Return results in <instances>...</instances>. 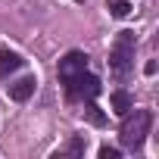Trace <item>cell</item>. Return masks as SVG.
Listing matches in <instances>:
<instances>
[{"mask_svg":"<svg viewBox=\"0 0 159 159\" xmlns=\"http://www.w3.org/2000/svg\"><path fill=\"white\" fill-rule=\"evenodd\" d=\"M150 125H153V112L150 109H128L125 112V122H122V128H119V137H122V143L128 147V150H140V143L147 140V134H150Z\"/></svg>","mask_w":159,"mask_h":159,"instance_id":"6da1fadb","label":"cell"},{"mask_svg":"<svg viewBox=\"0 0 159 159\" xmlns=\"http://www.w3.org/2000/svg\"><path fill=\"white\" fill-rule=\"evenodd\" d=\"M109 69L125 78L134 69V31H119L112 47H109Z\"/></svg>","mask_w":159,"mask_h":159,"instance_id":"7a4b0ae2","label":"cell"},{"mask_svg":"<svg viewBox=\"0 0 159 159\" xmlns=\"http://www.w3.org/2000/svg\"><path fill=\"white\" fill-rule=\"evenodd\" d=\"M62 84H66V97L69 100H94L100 94V78L91 75L88 69L78 72V75H72V78H66Z\"/></svg>","mask_w":159,"mask_h":159,"instance_id":"3957f363","label":"cell"},{"mask_svg":"<svg viewBox=\"0 0 159 159\" xmlns=\"http://www.w3.org/2000/svg\"><path fill=\"white\" fill-rule=\"evenodd\" d=\"M84 69H88V53H81V50H69V53L59 59V81H66V78L84 72Z\"/></svg>","mask_w":159,"mask_h":159,"instance_id":"277c9868","label":"cell"},{"mask_svg":"<svg viewBox=\"0 0 159 159\" xmlns=\"http://www.w3.org/2000/svg\"><path fill=\"white\" fill-rule=\"evenodd\" d=\"M34 88H38V78H34V75H25V78H19L16 84H10V97L19 100V103H25V100L34 94Z\"/></svg>","mask_w":159,"mask_h":159,"instance_id":"5b68a950","label":"cell"},{"mask_svg":"<svg viewBox=\"0 0 159 159\" xmlns=\"http://www.w3.org/2000/svg\"><path fill=\"white\" fill-rule=\"evenodd\" d=\"M22 62H25V59H22L16 50H0V78H7V75L19 72Z\"/></svg>","mask_w":159,"mask_h":159,"instance_id":"8992f818","label":"cell"},{"mask_svg":"<svg viewBox=\"0 0 159 159\" xmlns=\"http://www.w3.org/2000/svg\"><path fill=\"white\" fill-rule=\"evenodd\" d=\"M131 106H134V97H131L128 91H116V94H112V112H116V116H125Z\"/></svg>","mask_w":159,"mask_h":159,"instance_id":"52a82bcc","label":"cell"},{"mask_svg":"<svg viewBox=\"0 0 159 159\" xmlns=\"http://www.w3.org/2000/svg\"><path fill=\"white\" fill-rule=\"evenodd\" d=\"M109 13H112L116 19H125V16L131 13V3H125V0H112V3H109Z\"/></svg>","mask_w":159,"mask_h":159,"instance_id":"ba28073f","label":"cell"},{"mask_svg":"<svg viewBox=\"0 0 159 159\" xmlns=\"http://www.w3.org/2000/svg\"><path fill=\"white\" fill-rule=\"evenodd\" d=\"M84 112H88V122H91V125H103V122H106V116H103L91 100H88V109H84Z\"/></svg>","mask_w":159,"mask_h":159,"instance_id":"9c48e42d","label":"cell"},{"mask_svg":"<svg viewBox=\"0 0 159 159\" xmlns=\"http://www.w3.org/2000/svg\"><path fill=\"white\" fill-rule=\"evenodd\" d=\"M62 153H75V156H78V153H84V140H81V137H75V140H72Z\"/></svg>","mask_w":159,"mask_h":159,"instance_id":"30bf717a","label":"cell"},{"mask_svg":"<svg viewBox=\"0 0 159 159\" xmlns=\"http://www.w3.org/2000/svg\"><path fill=\"white\" fill-rule=\"evenodd\" d=\"M122 153L116 150V147H100V159H119Z\"/></svg>","mask_w":159,"mask_h":159,"instance_id":"8fae6325","label":"cell"}]
</instances>
